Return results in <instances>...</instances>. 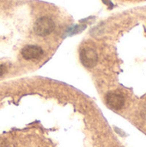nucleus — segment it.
<instances>
[{
    "label": "nucleus",
    "instance_id": "423d86ee",
    "mask_svg": "<svg viewBox=\"0 0 146 147\" xmlns=\"http://www.w3.org/2000/svg\"><path fill=\"white\" fill-rule=\"evenodd\" d=\"M0 147H10L9 143L5 140H3V139H0Z\"/></svg>",
    "mask_w": 146,
    "mask_h": 147
},
{
    "label": "nucleus",
    "instance_id": "20e7f679",
    "mask_svg": "<svg viewBox=\"0 0 146 147\" xmlns=\"http://www.w3.org/2000/svg\"><path fill=\"white\" fill-rule=\"evenodd\" d=\"M44 53L43 49L35 45H28L22 49V56L23 59L30 60V59H39L42 57Z\"/></svg>",
    "mask_w": 146,
    "mask_h": 147
},
{
    "label": "nucleus",
    "instance_id": "7ed1b4c3",
    "mask_svg": "<svg viewBox=\"0 0 146 147\" xmlns=\"http://www.w3.org/2000/svg\"><path fill=\"white\" fill-rule=\"evenodd\" d=\"M106 102L111 109L114 110H120L125 105V97L120 92L111 91L106 96Z\"/></svg>",
    "mask_w": 146,
    "mask_h": 147
},
{
    "label": "nucleus",
    "instance_id": "f257e3e1",
    "mask_svg": "<svg viewBox=\"0 0 146 147\" xmlns=\"http://www.w3.org/2000/svg\"><path fill=\"white\" fill-rule=\"evenodd\" d=\"M55 29L53 20L48 16H42L36 20L34 25V31L39 36H47Z\"/></svg>",
    "mask_w": 146,
    "mask_h": 147
},
{
    "label": "nucleus",
    "instance_id": "39448f33",
    "mask_svg": "<svg viewBox=\"0 0 146 147\" xmlns=\"http://www.w3.org/2000/svg\"><path fill=\"white\" fill-rule=\"evenodd\" d=\"M86 28V25H75L70 28H68L66 30V36H71L73 34H78L80 32H82L83 30H84V28Z\"/></svg>",
    "mask_w": 146,
    "mask_h": 147
},
{
    "label": "nucleus",
    "instance_id": "0eeeda50",
    "mask_svg": "<svg viewBox=\"0 0 146 147\" xmlns=\"http://www.w3.org/2000/svg\"><path fill=\"white\" fill-rule=\"evenodd\" d=\"M5 71H6V69H5L4 65H0V76L3 75V73L5 72Z\"/></svg>",
    "mask_w": 146,
    "mask_h": 147
},
{
    "label": "nucleus",
    "instance_id": "f03ea898",
    "mask_svg": "<svg viewBox=\"0 0 146 147\" xmlns=\"http://www.w3.org/2000/svg\"><path fill=\"white\" fill-rule=\"evenodd\" d=\"M80 60L84 66L88 68H92L97 64V53L95 49L91 47H84L80 52Z\"/></svg>",
    "mask_w": 146,
    "mask_h": 147
},
{
    "label": "nucleus",
    "instance_id": "6e6552de",
    "mask_svg": "<svg viewBox=\"0 0 146 147\" xmlns=\"http://www.w3.org/2000/svg\"><path fill=\"white\" fill-rule=\"evenodd\" d=\"M102 2H103L106 5L110 6V7H113V3H112L111 0H102Z\"/></svg>",
    "mask_w": 146,
    "mask_h": 147
}]
</instances>
